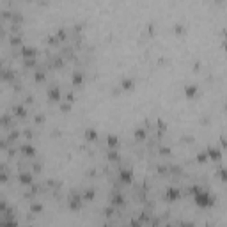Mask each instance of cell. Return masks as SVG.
Returning <instances> with one entry per match:
<instances>
[{
  "mask_svg": "<svg viewBox=\"0 0 227 227\" xmlns=\"http://www.w3.org/2000/svg\"><path fill=\"white\" fill-rule=\"evenodd\" d=\"M197 204H201V206H211L213 204V201H211L208 195H204V194H197Z\"/></svg>",
  "mask_w": 227,
  "mask_h": 227,
  "instance_id": "1",
  "label": "cell"
}]
</instances>
